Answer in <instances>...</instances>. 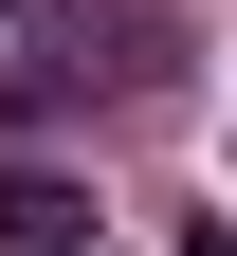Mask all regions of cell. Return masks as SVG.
Here are the masks:
<instances>
[{
	"label": "cell",
	"instance_id": "obj_1",
	"mask_svg": "<svg viewBox=\"0 0 237 256\" xmlns=\"http://www.w3.org/2000/svg\"><path fill=\"white\" fill-rule=\"evenodd\" d=\"M0 238L18 256H91V183L73 165H0Z\"/></svg>",
	"mask_w": 237,
	"mask_h": 256
},
{
	"label": "cell",
	"instance_id": "obj_2",
	"mask_svg": "<svg viewBox=\"0 0 237 256\" xmlns=\"http://www.w3.org/2000/svg\"><path fill=\"white\" fill-rule=\"evenodd\" d=\"M0 18H18V0H0Z\"/></svg>",
	"mask_w": 237,
	"mask_h": 256
},
{
	"label": "cell",
	"instance_id": "obj_3",
	"mask_svg": "<svg viewBox=\"0 0 237 256\" xmlns=\"http://www.w3.org/2000/svg\"><path fill=\"white\" fill-rule=\"evenodd\" d=\"M91 256H110V238H91Z\"/></svg>",
	"mask_w": 237,
	"mask_h": 256
}]
</instances>
